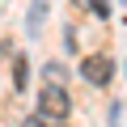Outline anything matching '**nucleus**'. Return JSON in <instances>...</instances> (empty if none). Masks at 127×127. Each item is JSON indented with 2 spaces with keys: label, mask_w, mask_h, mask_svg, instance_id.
<instances>
[{
  "label": "nucleus",
  "mask_w": 127,
  "mask_h": 127,
  "mask_svg": "<svg viewBox=\"0 0 127 127\" xmlns=\"http://www.w3.org/2000/svg\"><path fill=\"white\" fill-rule=\"evenodd\" d=\"M21 127H42V119H26V123H21Z\"/></svg>",
  "instance_id": "obj_7"
},
{
  "label": "nucleus",
  "mask_w": 127,
  "mask_h": 127,
  "mask_svg": "<svg viewBox=\"0 0 127 127\" xmlns=\"http://www.w3.org/2000/svg\"><path fill=\"white\" fill-rule=\"evenodd\" d=\"M42 21H47V0H34V4H30V17H26V26L38 34V30H42Z\"/></svg>",
  "instance_id": "obj_3"
},
{
  "label": "nucleus",
  "mask_w": 127,
  "mask_h": 127,
  "mask_svg": "<svg viewBox=\"0 0 127 127\" xmlns=\"http://www.w3.org/2000/svg\"><path fill=\"white\" fill-rule=\"evenodd\" d=\"M38 114L51 119V123H64V119L72 114V97H68V89L55 85V81H47L42 93H38Z\"/></svg>",
  "instance_id": "obj_1"
},
{
  "label": "nucleus",
  "mask_w": 127,
  "mask_h": 127,
  "mask_svg": "<svg viewBox=\"0 0 127 127\" xmlns=\"http://www.w3.org/2000/svg\"><path fill=\"white\" fill-rule=\"evenodd\" d=\"M26 85H30V64L17 59V64H13V89H26Z\"/></svg>",
  "instance_id": "obj_4"
},
{
  "label": "nucleus",
  "mask_w": 127,
  "mask_h": 127,
  "mask_svg": "<svg viewBox=\"0 0 127 127\" xmlns=\"http://www.w3.org/2000/svg\"><path fill=\"white\" fill-rule=\"evenodd\" d=\"M47 81H55V85H64V68H59V64H47Z\"/></svg>",
  "instance_id": "obj_6"
},
{
  "label": "nucleus",
  "mask_w": 127,
  "mask_h": 127,
  "mask_svg": "<svg viewBox=\"0 0 127 127\" xmlns=\"http://www.w3.org/2000/svg\"><path fill=\"white\" fill-rule=\"evenodd\" d=\"M85 4L93 9V17H102V21L110 17V0H85Z\"/></svg>",
  "instance_id": "obj_5"
},
{
  "label": "nucleus",
  "mask_w": 127,
  "mask_h": 127,
  "mask_svg": "<svg viewBox=\"0 0 127 127\" xmlns=\"http://www.w3.org/2000/svg\"><path fill=\"white\" fill-rule=\"evenodd\" d=\"M81 76H85L89 85H110V76H114V64H110L106 55H89V59L81 64Z\"/></svg>",
  "instance_id": "obj_2"
}]
</instances>
